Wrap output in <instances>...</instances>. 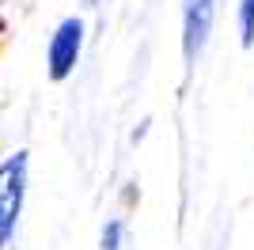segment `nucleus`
<instances>
[{"mask_svg":"<svg viewBox=\"0 0 254 250\" xmlns=\"http://www.w3.org/2000/svg\"><path fill=\"white\" fill-rule=\"evenodd\" d=\"M216 0H182V57L186 64H197V57L209 46Z\"/></svg>","mask_w":254,"mask_h":250,"instance_id":"3","label":"nucleus"},{"mask_svg":"<svg viewBox=\"0 0 254 250\" xmlns=\"http://www.w3.org/2000/svg\"><path fill=\"white\" fill-rule=\"evenodd\" d=\"M122 235H126V224H122V220H110V224L103 228L99 250H122Z\"/></svg>","mask_w":254,"mask_h":250,"instance_id":"5","label":"nucleus"},{"mask_svg":"<svg viewBox=\"0 0 254 250\" xmlns=\"http://www.w3.org/2000/svg\"><path fill=\"white\" fill-rule=\"evenodd\" d=\"M235 19H239V42H243V50H251L254 46V0H239Z\"/></svg>","mask_w":254,"mask_h":250,"instance_id":"4","label":"nucleus"},{"mask_svg":"<svg viewBox=\"0 0 254 250\" xmlns=\"http://www.w3.org/2000/svg\"><path fill=\"white\" fill-rule=\"evenodd\" d=\"M80 50H84V19L80 15H68V19L57 23V31L50 34V46H46V72L50 80H68L80 61Z\"/></svg>","mask_w":254,"mask_h":250,"instance_id":"2","label":"nucleus"},{"mask_svg":"<svg viewBox=\"0 0 254 250\" xmlns=\"http://www.w3.org/2000/svg\"><path fill=\"white\" fill-rule=\"evenodd\" d=\"M27 193V152H11L0 167V247H11Z\"/></svg>","mask_w":254,"mask_h":250,"instance_id":"1","label":"nucleus"}]
</instances>
